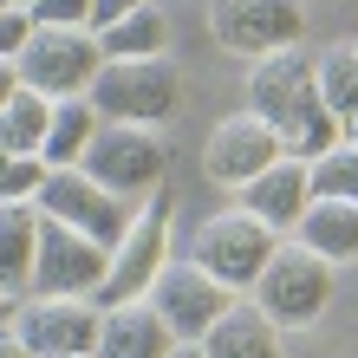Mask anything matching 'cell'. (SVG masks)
<instances>
[{
  "instance_id": "obj_32",
  "label": "cell",
  "mask_w": 358,
  "mask_h": 358,
  "mask_svg": "<svg viewBox=\"0 0 358 358\" xmlns=\"http://www.w3.org/2000/svg\"><path fill=\"white\" fill-rule=\"evenodd\" d=\"M13 7H20V0H0V20H7V13H13Z\"/></svg>"
},
{
  "instance_id": "obj_20",
  "label": "cell",
  "mask_w": 358,
  "mask_h": 358,
  "mask_svg": "<svg viewBox=\"0 0 358 358\" xmlns=\"http://www.w3.org/2000/svg\"><path fill=\"white\" fill-rule=\"evenodd\" d=\"M98 46H104V59H157L163 46H170V13L143 0L137 13H124L117 27L98 33Z\"/></svg>"
},
{
  "instance_id": "obj_5",
  "label": "cell",
  "mask_w": 358,
  "mask_h": 358,
  "mask_svg": "<svg viewBox=\"0 0 358 358\" xmlns=\"http://www.w3.org/2000/svg\"><path fill=\"white\" fill-rule=\"evenodd\" d=\"M280 255V235L261 228L248 208H228V215H208L196 228V248H189V261L202 273H215L228 293H255V280L267 273V261Z\"/></svg>"
},
{
  "instance_id": "obj_19",
  "label": "cell",
  "mask_w": 358,
  "mask_h": 358,
  "mask_svg": "<svg viewBox=\"0 0 358 358\" xmlns=\"http://www.w3.org/2000/svg\"><path fill=\"white\" fill-rule=\"evenodd\" d=\"M98 111H92V98H52V124H46V150H39V163L46 170H78L92 150V137H98Z\"/></svg>"
},
{
  "instance_id": "obj_3",
  "label": "cell",
  "mask_w": 358,
  "mask_h": 358,
  "mask_svg": "<svg viewBox=\"0 0 358 358\" xmlns=\"http://www.w3.org/2000/svg\"><path fill=\"white\" fill-rule=\"evenodd\" d=\"M170 222H176V196H170V189H157L150 202H137V215H131V228H124V241L111 248V273H104V287H98V306L150 300L157 273L176 261Z\"/></svg>"
},
{
  "instance_id": "obj_8",
  "label": "cell",
  "mask_w": 358,
  "mask_h": 358,
  "mask_svg": "<svg viewBox=\"0 0 358 358\" xmlns=\"http://www.w3.org/2000/svg\"><path fill=\"white\" fill-rule=\"evenodd\" d=\"M13 66H20V85L39 98H85L104 66V46L92 27H39Z\"/></svg>"
},
{
  "instance_id": "obj_34",
  "label": "cell",
  "mask_w": 358,
  "mask_h": 358,
  "mask_svg": "<svg viewBox=\"0 0 358 358\" xmlns=\"http://www.w3.org/2000/svg\"><path fill=\"white\" fill-rule=\"evenodd\" d=\"M92 358H98V352H92Z\"/></svg>"
},
{
  "instance_id": "obj_7",
  "label": "cell",
  "mask_w": 358,
  "mask_h": 358,
  "mask_svg": "<svg viewBox=\"0 0 358 358\" xmlns=\"http://www.w3.org/2000/svg\"><path fill=\"white\" fill-rule=\"evenodd\" d=\"M208 33L255 66L287 46H306V0H208Z\"/></svg>"
},
{
  "instance_id": "obj_18",
  "label": "cell",
  "mask_w": 358,
  "mask_h": 358,
  "mask_svg": "<svg viewBox=\"0 0 358 358\" xmlns=\"http://www.w3.org/2000/svg\"><path fill=\"white\" fill-rule=\"evenodd\" d=\"M293 241H300L306 255L332 261V267H339V261H358V202H306Z\"/></svg>"
},
{
  "instance_id": "obj_15",
  "label": "cell",
  "mask_w": 358,
  "mask_h": 358,
  "mask_svg": "<svg viewBox=\"0 0 358 358\" xmlns=\"http://www.w3.org/2000/svg\"><path fill=\"white\" fill-rule=\"evenodd\" d=\"M170 352H176V332L157 320L150 300L104 306V320H98V358H170Z\"/></svg>"
},
{
  "instance_id": "obj_24",
  "label": "cell",
  "mask_w": 358,
  "mask_h": 358,
  "mask_svg": "<svg viewBox=\"0 0 358 358\" xmlns=\"http://www.w3.org/2000/svg\"><path fill=\"white\" fill-rule=\"evenodd\" d=\"M39 182H46V163L39 157H13L0 150V202H33Z\"/></svg>"
},
{
  "instance_id": "obj_21",
  "label": "cell",
  "mask_w": 358,
  "mask_h": 358,
  "mask_svg": "<svg viewBox=\"0 0 358 358\" xmlns=\"http://www.w3.org/2000/svg\"><path fill=\"white\" fill-rule=\"evenodd\" d=\"M46 124H52V98H39V92L20 85V98L0 111V150L39 157V150H46Z\"/></svg>"
},
{
  "instance_id": "obj_30",
  "label": "cell",
  "mask_w": 358,
  "mask_h": 358,
  "mask_svg": "<svg viewBox=\"0 0 358 358\" xmlns=\"http://www.w3.org/2000/svg\"><path fill=\"white\" fill-rule=\"evenodd\" d=\"M345 143H358V111H352V117H345Z\"/></svg>"
},
{
  "instance_id": "obj_10",
  "label": "cell",
  "mask_w": 358,
  "mask_h": 358,
  "mask_svg": "<svg viewBox=\"0 0 358 358\" xmlns=\"http://www.w3.org/2000/svg\"><path fill=\"white\" fill-rule=\"evenodd\" d=\"M33 208H39L46 222H66V228H78V235L104 241V248H117V241H124V228H131V215H137L124 196L98 189L85 170H46V182H39Z\"/></svg>"
},
{
  "instance_id": "obj_33",
  "label": "cell",
  "mask_w": 358,
  "mask_h": 358,
  "mask_svg": "<svg viewBox=\"0 0 358 358\" xmlns=\"http://www.w3.org/2000/svg\"><path fill=\"white\" fill-rule=\"evenodd\" d=\"M20 7H33V0H20Z\"/></svg>"
},
{
  "instance_id": "obj_12",
  "label": "cell",
  "mask_w": 358,
  "mask_h": 358,
  "mask_svg": "<svg viewBox=\"0 0 358 358\" xmlns=\"http://www.w3.org/2000/svg\"><path fill=\"white\" fill-rule=\"evenodd\" d=\"M98 300H20L13 332L27 339L33 358H92L98 352Z\"/></svg>"
},
{
  "instance_id": "obj_29",
  "label": "cell",
  "mask_w": 358,
  "mask_h": 358,
  "mask_svg": "<svg viewBox=\"0 0 358 358\" xmlns=\"http://www.w3.org/2000/svg\"><path fill=\"white\" fill-rule=\"evenodd\" d=\"M13 313H20V300H0V326H13Z\"/></svg>"
},
{
  "instance_id": "obj_4",
  "label": "cell",
  "mask_w": 358,
  "mask_h": 358,
  "mask_svg": "<svg viewBox=\"0 0 358 358\" xmlns=\"http://www.w3.org/2000/svg\"><path fill=\"white\" fill-rule=\"evenodd\" d=\"M98 189H111L137 208V196H157L163 189V170H170V150H163L157 131H143V124H98L85 163H78Z\"/></svg>"
},
{
  "instance_id": "obj_25",
  "label": "cell",
  "mask_w": 358,
  "mask_h": 358,
  "mask_svg": "<svg viewBox=\"0 0 358 358\" xmlns=\"http://www.w3.org/2000/svg\"><path fill=\"white\" fill-rule=\"evenodd\" d=\"M33 27H92V0H33Z\"/></svg>"
},
{
  "instance_id": "obj_23",
  "label": "cell",
  "mask_w": 358,
  "mask_h": 358,
  "mask_svg": "<svg viewBox=\"0 0 358 358\" xmlns=\"http://www.w3.org/2000/svg\"><path fill=\"white\" fill-rule=\"evenodd\" d=\"M313 202H358V143H332L306 163Z\"/></svg>"
},
{
  "instance_id": "obj_6",
  "label": "cell",
  "mask_w": 358,
  "mask_h": 358,
  "mask_svg": "<svg viewBox=\"0 0 358 358\" xmlns=\"http://www.w3.org/2000/svg\"><path fill=\"white\" fill-rule=\"evenodd\" d=\"M248 300H255L280 332H306L326 313V300H332V261L306 255L300 241H280V255L267 261V273L255 280Z\"/></svg>"
},
{
  "instance_id": "obj_22",
  "label": "cell",
  "mask_w": 358,
  "mask_h": 358,
  "mask_svg": "<svg viewBox=\"0 0 358 358\" xmlns=\"http://www.w3.org/2000/svg\"><path fill=\"white\" fill-rule=\"evenodd\" d=\"M313 78H320V98H326V111L332 117H352L358 111V39H345V46H332L313 59Z\"/></svg>"
},
{
  "instance_id": "obj_16",
  "label": "cell",
  "mask_w": 358,
  "mask_h": 358,
  "mask_svg": "<svg viewBox=\"0 0 358 358\" xmlns=\"http://www.w3.org/2000/svg\"><path fill=\"white\" fill-rule=\"evenodd\" d=\"M33 261H39V208L0 202V300L33 293Z\"/></svg>"
},
{
  "instance_id": "obj_1",
  "label": "cell",
  "mask_w": 358,
  "mask_h": 358,
  "mask_svg": "<svg viewBox=\"0 0 358 358\" xmlns=\"http://www.w3.org/2000/svg\"><path fill=\"white\" fill-rule=\"evenodd\" d=\"M248 111L280 131L287 157H306L313 163L320 150L345 143V124L326 111L306 46H287V52H273V59H255V72H248Z\"/></svg>"
},
{
  "instance_id": "obj_26",
  "label": "cell",
  "mask_w": 358,
  "mask_h": 358,
  "mask_svg": "<svg viewBox=\"0 0 358 358\" xmlns=\"http://www.w3.org/2000/svg\"><path fill=\"white\" fill-rule=\"evenodd\" d=\"M143 0H92V33H104V27H117L124 13H137Z\"/></svg>"
},
{
  "instance_id": "obj_13",
  "label": "cell",
  "mask_w": 358,
  "mask_h": 358,
  "mask_svg": "<svg viewBox=\"0 0 358 358\" xmlns=\"http://www.w3.org/2000/svg\"><path fill=\"white\" fill-rule=\"evenodd\" d=\"M287 157V143L273 124H261L255 111H235V117H222L215 131H208L202 143V170L215 176L222 189H248L261 170H273V163Z\"/></svg>"
},
{
  "instance_id": "obj_17",
  "label": "cell",
  "mask_w": 358,
  "mask_h": 358,
  "mask_svg": "<svg viewBox=\"0 0 358 358\" xmlns=\"http://www.w3.org/2000/svg\"><path fill=\"white\" fill-rule=\"evenodd\" d=\"M202 358H280V326L255 300H235L202 332Z\"/></svg>"
},
{
  "instance_id": "obj_27",
  "label": "cell",
  "mask_w": 358,
  "mask_h": 358,
  "mask_svg": "<svg viewBox=\"0 0 358 358\" xmlns=\"http://www.w3.org/2000/svg\"><path fill=\"white\" fill-rule=\"evenodd\" d=\"M13 98H20V66H13V59H0V111H7Z\"/></svg>"
},
{
  "instance_id": "obj_9",
  "label": "cell",
  "mask_w": 358,
  "mask_h": 358,
  "mask_svg": "<svg viewBox=\"0 0 358 358\" xmlns=\"http://www.w3.org/2000/svg\"><path fill=\"white\" fill-rule=\"evenodd\" d=\"M104 273H111V248L104 241L39 215V261H33V293L27 300H98Z\"/></svg>"
},
{
  "instance_id": "obj_2",
  "label": "cell",
  "mask_w": 358,
  "mask_h": 358,
  "mask_svg": "<svg viewBox=\"0 0 358 358\" xmlns=\"http://www.w3.org/2000/svg\"><path fill=\"white\" fill-rule=\"evenodd\" d=\"M85 98H92V111L104 124H143V131H157L182 104V72H176L170 52H157V59H104Z\"/></svg>"
},
{
  "instance_id": "obj_31",
  "label": "cell",
  "mask_w": 358,
  "mask_h": 358,
  "mask_svg": "<svg viewBox=\"0 0 358 358\" xmlns=\"http://www.w3.org/2000/svg\"><path fill=\"white\" fill-rule=\"evenodd\" d=\"M170 358H202V345H176V352H170Z\"/></svg>"
},
{
  "instance_id": "obj_11",
  "label": "cell",
  "mask_w": 358,
  "mask_h": 358,
  "mask_svg": "<svg viewBox=\"0 0 358 358\" xmlns=\"http://www.w3.org/2000/svg\"><path fill=\"white\" fill-rule=\"evenodd\" d=\"M235 300H241V293H228L215 273H202L189 255H176L170 267L157 273V287H150V306H157V320L176 332V345H202V332L215 326Z\"/></svg>"
},
{
  "instance_id": "obj_14",
  "label": "cell",
  "mask_w": 358,
  "mask_h": 358,
  "mask_svg": "<svg viewBox=\"0 0 358 358\" xmlns=\"http://www.w3.org/2000/svg\"><path fill=\"white\" fill-rule=\"evenodd\" d=\"M241 196V208L255 215L261 228H273V235H293L300 228V215H306V202H313V189H306V157H280L273 170H261L248 189H235Z\"/></svg>"
},
{
  "instance_id": "obj_28",
  "label": "cell",
  "mask_w": 358,
  "mask_h": 358,
  "mask_svg": "<svg viewBox=\"0 0 358 358\" xmlns=\"http://www.w3.org/2000/svg\"><path fill=\"white\" fill-rule=\"evenodd\" d=\"M0 358H33V352H27V339H20L13 326H0Z\"/></svg>"
}]
</instances>
